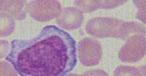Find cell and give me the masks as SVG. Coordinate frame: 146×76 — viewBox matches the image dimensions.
<instances>
[{
    "mask_svg": "<svg viewBox=\"0 0 146 76\" xmlns=\"http://www.w3.org/2000/svg\"><path fill=\"white\" fill-rule=\"evenodd\" d=\"M6 60L20 76H65L77 64V44L66 31L49 25L34 38L13 40Z\"/></svg>",
    "mask_w": 146,
    "mask_h": 76,
    "instance_id": "1",
    "label": "cell"
},
{
    "mask_svg": "<svg viewBox=\"0 0 146 76\" xmlns=\"http://www.w3.org/2000/svg\"><path fill=\"white\" fill-rule=\"evenodd\" d=\"M143 20L146 24V12H145L143 13Z\"/></svg>",
    "mask_w": 146,
    "mask_h": 76,
    "instance_id": "2",
    "label": "cell"
},
{
    "mask_svg": "<svg viewBox=\"0 0 146 76\" xmlns=\"http://www.w3.org/2000/svg\"><path fill=\"white\" fill-rule=\"evenodd\" d=\"M142 3L143 4V7L146 9V1H144V2H143Z\"/></svg>",
    "mask_w": 146,
    "mask_h": 76,
    "instance_id": "3",
    "label": "cell"
}]
</instances>
